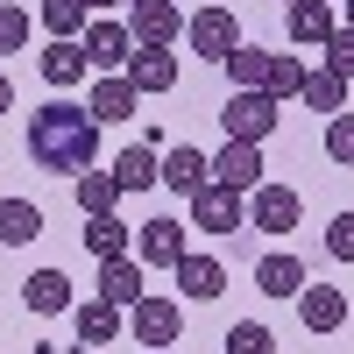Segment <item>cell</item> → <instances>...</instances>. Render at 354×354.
Here are the masks:
<instances>
[{
	"label": "cell",
	"mask_w": 354,
	"mask_h": 354,
	"mask_svg": "<svg viewBox=\"0 0 354 354\" xmlns=\"http://www.w3.org/2000/svg\"><path fill=\"white\" fill-rule=\"evenodd\" d=\"M28 156H36V170H50V177H78L100 156V113L71 106V100L36 106L28 113Z\"/></svg>",
	"instance_id": "1"
},
{
	"label": "cell",
	"mask_w": 354,
	"mask_h": 354,
	"mask_svg": "<svg viewBox=\"0 0 354 354\" xmlns=\"http://www.w3.org/2000/svg\"><path fill=\"white\" fill-rule=\"evenodd\" d=\"M298 213H305V198L290 192V185H270V177H262V185L248 192V227L255 234H290Z\"/></svg>",
	"instance_id": "2"
},
{
	"label": "cell",
	"mask_w": 354,
	"mask_h": 354,
	"mask_svg": "<svg viewBox=\"0 0 354 354\" xmlns=\"http://www.w3.org/2000/svg\"><path fill=\"white\" fill-rule=\"evenodd\" d=\"M192 227H205V234H234V227H241V192L220 185V177H205V185L192 192Z\"/></svg>",
	"instance_id": "3"
},
{
	"label": "cell",
	"mask_w": 354,
	"mask_h": 354,
	"mask_svg": "<svg viewBox=\"0 0 354 354\" xmlns=\"http://www.w3.org/2000/svg\"><path fill=\"white\" fill-rule=\"evenodd\" d=\"M177 326H185L177 298H142V305H128V333H135L142 347H170V340H177Z\"/></svg>",
	"instance_id": "4"
},
{
	"label": "cell",
	"mask_w": 354,
	"mask_h": 354,
	"mask_svg": "<svg viewBox=\"0 0 354 354\" xmlns=\"http://www.w3.org/2000/svg\"><path fill=\"white\" fill-rule=\"evenodd\" d=\"M220 121H227V135H234V142H262V135L277 128V100H270V93H234Z\"/></svg>",
	"instance_id": "5"
},
{
	"label": "cell",
	"mask_w": 354,
	"mask_h": 354,
	"mask_svg": "<svg viewBox=\"0 0 354 354\" xmlns=\"http://www.w3.org/2000/svg\"><path fill=\"white\" fill-rule=\"evenodd\" d=\"M78 43H85V57H93L100 71H128V57H135V50H128L135 28H128V21H85Z\"/></svg>",
	"instance_id": "6"
},
{
	"label": "cell",
	"mask_w": 354,
	"mask_h": 354,
	"mask_svg": "<svg viewBox=\"0 0 354 354\" xmlns=\"http://www.w3.org/2000/svg\"><path fill=\"white\" fill-rule=\"evenodd\" d=\"M185 36H192V50H198V57H213V64H220V57H227L234 43H241V21H234L227 8H198Z\"/></svg>",
	"instance_id": "7"
},
{
	"label": "cell",
	"mask_w": 354,
	"mask_h": 354,
	"mask_svg": "<svg viewBox=\"0 0 354 354\" xmlns=\"http://www.w3.org/2000/svg\"><path fill=\"white\" fill-rule=\"evenodd\" d=\"M128 28H135V43H177L185 8H177V0H135V8H128Z\"/></svg>",
	"instance_id": "8"
},
{
	"label": "cell",
	"mask_w": 354,
	"mask_h": 354,
	"mask_svg": "<svg viewBox=\"0 0 354 354\" xmlns=\"http://www.w3.org/2000/svg\"><path fill=\"white\" fill-rule=\"evenodd\" d=\"M128 78H135V93H170V85H177V57H170V43H135Z\"/></svg>",
	"instance_id": "9"
},
{
	"label": "cell",
	"mask_w": 354,
	"mask_h": 354,
	"mask_svg": "<svg viewBox=\"0 0 354 354\" xmlns=\"http://www.w3.org/2000/svg\"><path fill=\"white\" fill-rule=\"evenodd\" d=\"M213 177L234 185V192H255V185H262V142H234V135H227V149L213 156Z\"/></svg>",
	"instance_id": "10"
},
{
	"label": "cell",
	"mask_w": 354,
	"mask_h": 354,
	"mask_svg": "<svg viewBox=\"0 0 354 354\" xmlns=\"http://www.w3.org/2000/svg\"><path fill=\"white\" fill-rule=\"evenodd\" d=\"M100 298L106 305H142L149 290H142V255H106L100 262Z\"/></svg>",
	"instance_id": "11"
},
{
	"label": "cell",
	"mask_w": 354,
	"mask_h": 354,
	"mask_svg": "<svg viewBox=\"0 0 354 354\" xmlns=\"http://www.w3.org/2000/svg\"><path fill=\"white\" fill-rule=\"evenodd\" d=\"M283 21H290V43H319V50H326V36L340 28L333 0H290V8H283Z\"/></svg>",
	"instance_id": "12"
},
{
	"label": "cell",
	"mask_w": 354,
	"mask_h": 354,
	"mask_svg": "<svg viewBox=\"0 0 354 354\" xmlns=\"http://www.w3.org/2000/svg\"><path fill=\"white\" fill-rule=\"evenodd\" d=\"M135 255H142V262H163V270H177V255H185V227H177V220H142Z\"/></svg>",
	"instance_id": "13"
},
{
	"label": "cell",
	"mask_w": 354,
	"mask_h": 354,
	"mask_svg": "<svg viewBox=\"0 0 354 354\" xmlns=\"http://www.w3.org/2000/svg\"><path fill=\"white\" fill-rule=\"evenodd\" d=\"M298 319H305L312 333H333L340 319H347V298H340L333 283H305V290H298Z\"/></svg>",
	"instance_id": "14"
},
{
	"label": "cell",
	"mask_w": 354,
	"mask_h": 354,
	"mask_svg": "<svg viewBox=\"0 0 354 354\" xmlns=\"http://www.w3.org/2000/svg\"><path fill=\"white\" fill-rule=\"evenodd\" d=\"M220 71L234 78V93H262V85H270V50H255V43H234V50L220 57Z\"/></svg>",
	"instance_id": "15"
},
{
	"label": "cell",
	"mask_w": 354,
	"mask_h": 354,
	"mask_svg": "<svg viewBox=\"0 0 354 354\" xmlns=\"http://www.w3.org/2000/svg\"><path fill=\"white\" fill-rule=\"evenodd\" d=\"M312 277H305V262L298 255H262L255 262V290H270V298H298Z\"/></svg>",
	"instance_id": "16"
},
{
	"label": "cell",
	"mask_w": 354,
	"mask_h": 354,
	"mask_svg": "<svg viewBox=\"0 0 354 354\" xmlns=\"http://www.w3.org/2000/svg\"><path fill=\"white\" fill-rule=\"evenodd\" d=\"M135 100H142V93H135V78H128V71H106V78L93 85V100H85V106H93L100 121H128Z\"/></svg>",
	"instance_id": "17"
},
{
	"label": "cell",
	"mask_w": 354,
	"mask_h": 354,
	"mask_svg": "<svg viewBox=\"0 0 354 354\" xmlns=\"http://www.w3.org/2000/svg\"><path fill=\"white\" fill-rule=\"evenodd\" d=\"M21 298H28V312L57 319V312H71V277L64 270H36V277L21 283Z\"/></svg>",
	"instance_id": "18"
},
{
	"label": "cell",
	"mask_w": 354,
	"mask_h": 354,
	"mask_svg": "<svg viewBox=\"0 0 354 354\" xmlns=\"http://www.w3.org/2000/svg\"><path fill=\"white\" fill-rule=\"evenodd\" d=\"M71 333H78L85 347H106V340H121V305H106V298L78 305V312H71Z\"/></svg>",
	"instance_id": "19"
},
{
	"label": "cell",
	"mask_w": 354,
	"mask_h": 354,
	"mask_svg": "<svg viewBox=\"0 0 354 354\" xmlns=\"http://www.w3.org/2000/svg\"><path fill=\"white\" fill-rule=\"evenodd\" d=\"M85 71H93V57H85L78 36H57V43L43 50V78H50V85H78Z\"/></svg>",
	"instance_id": "20"
},
{
	"label": "cell",
	"mask_w": 354,
	"mask_h": 354,
	"mask_svg": "<svg viewBox=\"0 0 354 354\" xmlns=\"http://www.w3.org/2000/svg\"><path fill=\"white\" fill-rule=\"evenodd\" d=\"M177 283H185V298H220V290H227V270H220V262L213 255H177Z\"/></svg>",
	"instance_id": "21"
},
{
	"label": "cell",
	"mask_w": 354,
	"mask_h": 354,
	"mask_svg": "<svg viewBox=\"0 0 354 354\" xmlns=\"http://www.w3.org/2000/svg\"><path fill=\"white\" fill-rule=\"evenodd\" d=\"M113 177H121V192H149V185H163L156 142H135V149H121V163H113Z\"/></svg>",
	"instance_id": "22"
},
{
	"label": "cell",
	"mask_w": 354,
	"mask_h": 354,
	"mask_svg": "<svg viewBox=\"0 0 354 354\" xmlns=\"http://www.w3.org/2000/svg\"><path fill=\"white\" fill-rule=\"evenodd\" d=\"M205 177H213V156H198L192 142H185V149H170V156H163V185H170V192H185V198H192V192L205 185Z\"/></svg>",
	"instance_id": "23"
},
{
	"label": "cell",
	"mask_w": 354,
	"mask_h": 354,
	"mask_svg": "<svg viewBox=\"0 0 354 354\" xmlns=\"http://www.w3.org/2000/svg\"><path fill=\"white\" fill-rule=\"evenodd\" d=\"M312 113H347V78L326 64V71H305V93H298Z\"/></svg>",
	"instance_id": "24"
},
{
	"label": "cell",
	"mask_w": 354,
	"mask_h": 354,
	"mask_svg": "<svg viewBox=\"0 0 354 354\" xmlns=\"http://www.w3.org/2000/svg\"><path fill=\"white\" fill-rule=\"evenodd\" d=\"M36 234H43V213H36V205H28V198H0V241H8V248H28Z\"/></svg>",
	"instance_id": "25"
},
{
	"label": "cell",
	"mask_w": 354,
	"mask_h": 354,
	"mask_svg": "<svg viewBox=\"0 0 354 354\" xmlns=\"http://www.w3.org/2000/svg\"><path fill=\"white\" fill-rule=\"evenodd\" d=\"M71 192H78L85 213H113V198H121V177H113V170H78V177H71Z\"/></svg>",
	"instance_id": "26"
},
{
	"label": "cell",
	"mask_w": 354,
	"mask_h": 354,
	"mask_svg": "<svg viewBox=\"0 0 354 354\" xmlns=\"http://www.w3.org/2000/svg\"><path fill=\"white\" fill-rule=\"evenodd\" d=\"M85 248H93L100 262H106V255H128V220H113V213H93V227H85Z\"/></svg>",
	"instance_id": "27"
},
{
	"label": "cell",
	"mask_w": 354,
	"mask_h": 354,
	"mask_svg": "<svg viewBox=\"0 0 354 354\" xmlns=\"http://www.w3.org/2000/svg\"><path fill=\"white\" fill-rule=\"evenodd\" d=\"M270 100H298L305 93V64L298 57H270V85H262Z\"/></svg>",
	"instance_id": "28"
},
{
	"label": "cell",
	"mask_w": 354,
	"mask_h": 354,
	"mask_svg": "<svg viewBox=\"0 0 354 354\" xmlns=\"http://www.w3.org/2000/svg\"><path fill=\"white\" fill-rule=\"evenodd\" d=\"M43 21L57 28V36H85V21H93V8H85V0H43Z\"/></svg>",
	"instance_id": "29"
},
{
	"label": "cell",
	"mask_w": 354,
	"mask_h": 354,
	"mask_svg": "<svg viewBox=\"0 0 354 354\" xmlns=\"http://www.w3.org/2000/svg\"><path fill=\"white\" fill-rule=\"evenodd\" d=\"M227 354H277V333L255 326V319H241V326H227Z\"/></svg>",
	"instance_id": "30"
},
{
	"label": "cell",
	"mask_w": 354,
	"mask_h": 354,
	"mask_svg": "<svg viewBox=\"0 0 354 354\" xmlns=\"http://www.w3.org/2000/svg\"><path fill=\"white\" fill-rule=\"evenodd\" d=\"M326 156L340 170H354V113H333V128H326Z\"/></svg>",
	"instance_id": "31"
},
{
	"label": "cell",
	"mask_w": 354,
	"mask_h": 354,
	"mask_svg": "<svg viewBox=\"0 0 354 354\" xmlns=\"http://www.w3.org/2000/svg\"><path fill=\"white\" fill-rule=\"evenodd\" d=\"M21 43H28V15L15 8V0H0V57L21 50Z\"/></svg>",
	"instance_id": "32"
},
{
	"label": "cell",
	"mask_w": 354,
	"mask_h": 354,
	"mask_svg": "<svg viewBox=\"0 0 354 354\" xmlns=\"http://www.w3.org/2000/svg\"><path fill=\"white\" fill-rule=\"evenodd\" d=\"M326 64L340 78H354V28H333V36H326Z\"/></svg>",
	"instance_id": "33"
},
{
	"label": "cell",
	"mask_w": 354,
	"mask_h": 354,
	"mask_svg": "<svg viewBox=\"0 0 354 354\" xmlns=\"http://www.w3.org/2000/svg\"><path fill=\"white\" fill-rule=\"evenodd\" d=\"M326 255H333V262H354V213H340V220L326 227Z\"/></svg>",
	"instance_id": "34"
},
{
	"label": "cell",
	"mask_w": 354,
	"mask_h": 354,
	"mask_svg": "<svg viewBox=\"0 0 354 354\" xmlns=\"http://www.w3.org/2000/svg\"><path fill=\"white\" fill-rule=\"evenodd\" d=\"M8 113H15V78L0 71V121H8Z\"/></svg>",
	"instance_id": "35"
},
{
	"label": "cell",
	"mask_w": 354,
	"mask_h": 354,
	"mask_svg": "<svg viewBox=\"0 0 354 354\" xmlns=\"http://www.w3.org/2000/svg\"><path fill=\"white\" fill-rule=\"evenodd\" d=\"M85 8H135V0H85Z\"/></svg>",
	"instance_id": "36"
},
{
	"label": "cell",
	"mask_w": 354,
	"mask_h": 354,
	"mask_svg": "<svg viewBox=\"0 0 354 354\" xmlns=\"http://www.w3.org/2000/svg\"><path fill=\"white\" fill-rule=\"evenodd\" d=\"M78 347H85V340H78ZM78 347H71V354H78ZM36 354H64V347H50V340H43V347H36Z\"/></svg>",
	"instance_id": "37"
},
{
	"label": "cell",
	"mask_w": 354,
	"mask_h": 354,
	"mask_svg": "<svg viewBox=\"0 0 354 354\" xmlns=\"http://www.w3.org/2000/svg\"><path fill=\"white\" fill-rule=\"evenodd\" d=\"M340 28H354V0H347V21H340Z\"/></svg>",
	"instance_id": "38"
},
{
	"label": "cell",
	"mask_w": 354,
	"mask_h": 354,
	"mask_svg": "<svg viewBox=\"0 0 354 354\" xmlns=\"http://www.w3.org/2000/svg\"><path fill=\"white\" fill-rule=\"evenodd\" d=\"M149 354H170V347H149Z\"/></svg>",
	"instance_id": "39"
},
{
	"label": "cell",
	"mask_w": 354,
	"mask_h": 354,
	"mask_svg": "<svg viewBox=\"0 0 354 354\" xmlns=\"http://www.w3.org/2000/svg\"><path fill=\"white\" fill-rule=\"evenodd\" d=\"M283 8H290V0H283Z\"/></svg>",
	"instance_id": "40"
}]
</instances>
